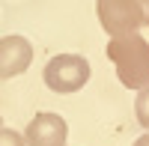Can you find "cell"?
Listing matches in <instances>:
<instances>
[{"instance_id": "9", "label": "cell", "mask_w": 149, "mask_h": 146, "mask_svg": "<svg viewBox=\"0 0 149 146\" xmlns=\"http://www.w3.org/2000/svg\"><path fill=\"white\" fill-rule=\"evenodd\" d=\"M131 146H149V131H146V134H143V137H137V140H134Z\"/></svg>"}, {"instance_id": "5", "label": "cell", "mask_w": 149, "mask_h": 146, "mask_svg": "<svg viewBox=\"0 0 149 146\" xmlns=\"http://www.w3.org/2000/svg\"><path fill=\"white\" fill-rule=\"evenodd\" d=\"M33 63V45L24 36H3L0 39V81L18 78Z\"/></svg>"}, {"instance_id": "7", "label": "cell", "mask_w": 149, "mask_h": 146, "mask_svg": "<svg viewBox=\"0 0 149 146\" xmlns=\"http://www.w3.org/2000/svg\"><path fill=\"white\" fill-rule=\"evenodd\" d=\"M0 146H27V140H24V134H18V131L0 125Z\"/></svg>"}, {"instance_id": "1", "label": "cell", "mask_w": 149, "mask_h": 146, "mask_svg": "<svg viewBox=\"0 0 149 146\" xmlns=\"http://www.w3.org/2000/svg\"><path fill=\"white\" fill-rule=\"evenodd\" d=\"M107 60L116 66L119 83L125 90H143L149 87V42L140 33L113 36L107 42Z\"/></svg>"}, {"instance_id": "6", "label": "cell", "mask_w": 149, "mask_h": 146, "mask_svg": "<svg viewBox=\"0 0 149 146\" xmlns=\"http://www.w3.org/2000/svg\"><path fill=\"white\" fill-rule=\"evenodd\" d=\"M134 116H137V122L149 131V87H143L137 92V99H134Z\"/></svg>"}, {"instance_id": "3", "label": "cell", "mask_w": 149, "mask_h": 146, "mask_svg": "<svg viewBox=\"0 0 149 146\" xmlns=\"http://www.w3.org/2000/svg\"><path fill=\"white\" fill-rule=\"evenodd\" d=\"M95 12H98V24L104 27V33H110V39L137 33L143 27L140 0H95Z\"/></svg>"}, {"instance_id": "2", "label": "cell", "mask_w": 149, "mask_h": 146, "mask_svg": "<svg viewBox=\"0 0 149 146\" xmlns=\"http://www.w3.org/2000/svg\"><path fill=\"white\" fill-rule=\"evenodd\" d=\"M42 78L54 92H78L90 81V63L81 54H57L48 60Z\"/></svg>"}, {"instance_id": "4", "label": "cell", "mask_w": 149, "mask_h": 146, "mask_svg": "<svg viewBox=\"0 0 149 146\" xmlns=\"http://www.w3.org/2000/svg\"><path fill=\"white\" fill-rule=\"evenodd\" d=\"M66 137H69V125L60 113H36L30 122H27V131H24V140L27 146H66Z\"/></svg>"}, {"instance_id": "8", "label": "cell", "mask_w": 149, "mask_h": 146, "mask_svg": "<svg viewBox=\"0 0 149 146\" xmlns=\"http://www.w3.org/2000/svg\"><path fill=\"white\" fill-rule=\"evenodd\" d=\"M140 9H143V24H149V0H140Z\"/></svg>"}]
</instances>
